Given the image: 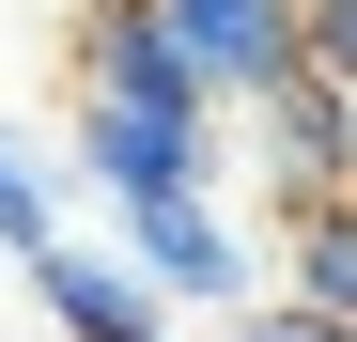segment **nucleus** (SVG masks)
Masks as SVG:
<instances>
[{
	"instance_id": "6",
	"label": "nucleus",
	"mask_w": 357,
	"mask_h": 342,
	"mask_svg": "<svg viewBox=\"0 0 357 342\" xmlns=\"http://www.w3.org/2000/svg\"><path fill=\"white\" fill-rule=\"evenodd\" d=\"M47 234H63V171H47V156H31L16 125H0V249H16V265H31Z\"/></svg>"
},
{
	"instance_id": "3",
	"label": "nucleus",
	"mask_w": 357,
	"mask_h": 342,
	"mask_svg": "<svg viewBox=\"0 0 357 342\" xmlns=\"http://www.w3.org/2000/svg\"><path fill=\"white\" fill-rule=\"evenodd\" d=\"M233 125H249V156L280 171V202L357 187V78H342V63H295L280 94H249V109H233Z\"/></svg>"
},
{
	"instance_id": "2",
	"label": "nucleus",
	"mask_w": 357,
	"mask_h": 342,
	"mask_svg": "<svg viewBox=\"0 0 357 342\" xmlns=\"http://www.w3.org/2000/svg\"><path fill=\"white\" fill-rule=\"evenodd\" d=\"M109 234H125V249L171 280V311H249V296H280V265H264V234H249V218L218 202V171H202V187H155V202H125Z\"/></svg>"
},
{
	"instance_id": "4",
	"label": "nucleus",
	"mask_w": 357,
	"mask_h": 342,
	"mask_svg": "<svg viewBox=\"0 0 357 342\" xmlns=\"http://www.w3.org/2000/svg\"><path fill=\"white\" fill-rule=\"evenodd\" d=\"M31 296H47L63 342H155V327H171V280H155L125 234H47V249H31Z\"/></svg>"
},
{
	"instance_id": "5",
	"label": "nucleus",
	"mask_w": 357,
	"mask_h": 342,
	"mask_svg": "<svg viewBox=\"0 0 357 342\" xmlns=\"http://www.w3.org/2000/svg\"><path fill=\"white\" fill-rule=\"evenodd\" d=\"M280 296L357 311V187H326V202H295V218H280Z\"/></svg>"
},
{
	"instance_id": "7",
	"label": "nucleus",
	"mask_w": 357,
	"mask_h": 342,
	"mask_svg": "<svg viewBox=\"0 0 357 342\" xmlns=\"http://www.w3.org/2000/svg\"><path fill=\"white\" fill-rule=\"evenodd\" d=\"M218 342H357V311H311V296H249V311H218Z\"/></svg>"
},
{
	"instance_id": "8",
	"label": "nucleus",
	"mask_w": 357,
	"mask_h": 342,
	"mask_svg": "<svg viewBox=\"0 0 357 342\" xmlns=\"http://www.w3.org/2000/svg\"><path fill=\"white\" fill-rule=\"evenodd\" d=\"M311 63H342V78H357V0H311Z\"/></svg>"
},
{
	"instance_id": "1",
	"label": "nucleus",
	"mask_w": 357,
	"mask_h": 342,
	"mask_svg": "<svg viewBox=\"0 0 357 342\" xmlns=\"http://www.w3.org/2000/svg\"><path fill=\"white\" fill-rule=\"evenodd\" d=\"M218 125H233V109H202V94L78 78V140H63V171L125 218V202H155V187H202V171H218Z\"/></svg>"
}]
</instances>
